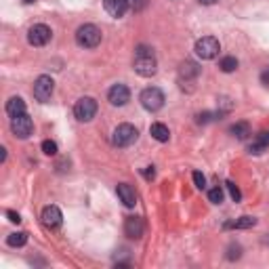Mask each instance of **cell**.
Segmentation results:
<instances>
[{"label": "cell", "instance_id": "cell-3", "mask_svg": "<svg viewBox=\"0 0 269 269\" xmlns=\"http://www.w3.org/2000/svg\"><path fill=\"white\" fill-rule=\"evenodd\" d=\"M137 139H139V131L133 124H120V126H116L114 135H111V143L116 147H129Z\"/></svg>", "mask_w": 269, "mask_h": 269}, {"label": "cell", "instance_id": "cell-14", "mask_svg": "<svg viewBox=\"0 0 269 269\" xmlns=\"http://www.w3.org/2000/svg\"><path fill=\"white\" fill-rule=\"evenodd\" d=\"M116 191H118V198H120V202L124 206L133 208L137 204V194H135V189L129 185V183H120V185L116 187Z\"/></svg>", "mask_w": 269, "mask_h": 269}, {"label": "cell", "instance_id": "cell-26", "mask_svg": "<svg viewBox=\"0 0 269 269\" xmlns=\"http://www.w3.org/2000/svg\"><path fill=\"white\" fill-rule=\"evenodd\" d=\"M225 187H227V191H229V196H232L234 202H240V200H242V194H240V189L236 187L234 181H227V183H225Z\"/></svg>", "mask_w": 269, "mask_h": 269}, {"label": "cell", "instance_id": "cell-35", "mask_svg": "<svg viewBox=\"0 0 269 269\" xmlns=\"http://www.w3.org/2000/svg\"><path fill=\"white\" fill-rule=\"evenodd\" d=\"M23 3H25V5H32V3H34V0H23Z\"/></svg>", "mask_w": 269, "mask_h": 269}, {"label": "cell", "instance_id": "cell-24", "mask_svg": "<svg viewBox=\"0 0 269 269\" xmlns=\"http://www.w3.org/2000/svg\"><path fill=\"white\" fill-rule=\"evenodd\" d=\"M223 198H225V194H223L221 187H212V189L208 191V200H210L212 204H221V202H223Z\"/></svg>", "mask_w": 269, "mask_h": 269}, {"label": "cell", "instance_id": "cell-19", "mask_svg": "<svg viewBox=\"0 0 269 269\" xmlns=\"http://www.w3.org/2000/svg\"><path fill=\"white\" fill-rule=\"evenodd\" d=\"M229 133L234 137H238V139H246L250 135V126H248V122H236L229 129Z\"/></svg>", "mask_w": 269, "mask_h": 269}, {"label": "cell", "instance_id": "cell-4", "mask_svg": "<svg viewBox=\"0 0 269 269\" xmlns=\"http://www.w3.org/2000/svg\"><path fill=\"white\" fill-rule=\"evenodd\" d=\"M139 101H141V105H143L147 111H158V109L164 107L166 99H164V93L158 87H149V89H145L143 93H141Z\"/></svg>", "mask_w": 269, "mask_h": 269}, {"label": "cell", "instance_id": "cell-8", "mask_svg": "<svg viewBox=\"0 0 269 269\" xmlns=\"http://www.w3.org/2000/svg\"><path fill=\"white\" fill-rule=\"evenodd\" d=\"M51 36H53V32H51L49 25L36 23V25L30 27V32H27V42H30L32 47H45L51 40Z\"/></svg>", "mask_w": 269, "mask_h": 269}, {"label": "cell", "instance_id": "cell-31", "mask_svg": "<svg viewBox=\"0 0 269 269\" xmlns=\"http://www.w3.org/2000/svg\"><path fill=\"white\" fill-rule=\"evenodd\" d=\"M143 7H145V0H133V9L135 11H141Z\"/></svg>", "mask_w": 269, "mask_h": 269}, {"label": "cell", "instance_id": "cell-9", "mask_svg": "<svg viewBox=\"0 0 269 269\" xmlns=\"http://www.w3.org/2000/svg\"><path fill=\"white\" fill-rule=\"evenodd\" d=\"M53 89H55V82L51 76H38L36 82H34V97L38 99V101L47 103L51 95H53Z\"/></svg>", "mask_w": 269, "mask_h": 269}, {"label": "cell", "instance_id": "cell-20", "mask_svg": "<svg viewBox=\"0 0 269 269\" xmlns=\"http://www.w3.org/2000/svg\"><path fill=\"white\" fill-rule=\"evenodd\" d=\"M27 242V234L25 232H15V234H11L7 238V244L13 246V248H19V246H25Z\"/></svg>", "mask_w": 269, "mask_h": 269}, {"label": "cell", "instance_id": "cell-30", "mask_svg": "<svg viewBox=\"0 0 269 269\" xmlns=\"http://www.w3.org/2000/svg\"><path fill=\"white\" fill-rule=\"evenodd\" d=\"M7 217H9V221H11V223H19V221H21V217L17 215L15 210H9V212H7Z\"/></svg>", "mask_w": 269, "mask_h": 269}, {"label": "cell", "instance_id": "cell-33", "mask_svg": "<svg viewBox=\"0 0 269 269\" xmlns=\"http://www.w3.org/2000/svg\"><path fill=\"white\" fill-rule=\"evenodd\" d=\"M198 3H200V5H215L217 0H198Z\"/></svg>", "mask_w": 269, "mask_h": 269}, {"label": "cell", "instance_id": "cell-1", "mask_svg": "<svg viewBox=\"0 0 269 269\" xmlns=\"http://www.w3.org/2000/svg\"><path fill=\"white\" fill-rule=\"evenodd\" d=\"M133 69L143 76V78H149L156 74V69H158V61H156V55L149 47L145 45H139L137 51H135V59H133Z\"/></svg>", "mask_w": 269, "mask_h": 269}, {"label": "cell", "instance_id": "cell-32", "mask_svg": "<svg viewBox=\"0 0 269 269\" xmlns=\"http://www.w3.org/2000/svg\"><path fill=\"white\" fill-rule=\"evenodd\" d=\"M261 82H263V84H267V87H269V69H265V72L261 74Z\"/></svg>", "mask_w": 269, "mask_h": 269}, {"label": "cell", "instance_id": "cell-27", "mask_svg": "<svg viewBox=\"0 0 269 269\" xmlns=\"http://www.w3.org/2000/svg\"><path fill=\"white\" fill-rule=\"evenodd\" d=\"M42 151H45L47 156H57V143L55 141H42Z\"/></svg>", "mask_w": 269, "mask_h": 269}, {"label": "cell", "instance_id": "cell-7", "mask_svg": "<svg viewBox=\"0 0 269 269\" xmlns=\"http://www.w3.org/2000/svg\"><path fill=\"white\" fill-rule=\"evenodd\" d=\"M11 131L17 139H27L34 133V122L27 114H19L11 118Z\"/></svg>", "mask_w": 269, "mask_h": 269}, {"label": "cell", "instance_id": "cell-11", "mask_svg": "<svg viewBox=\"0 0 269 269\" xmlns=\"http://www.w3.org/2000/svg\"><path fill=\"white\" fill-rule=\"evenodd\" d=\"M40 219H42V225H45L47 229H57L63 223V215H61V210L57 206H47L45 210H42Z\"/></svg>", "mask_w": 269, "mask_h": 269}, {"label": "cell", "instance_id": "cell-23", "mask_svg": "<svg viewBox=\"0 0 269 269\" xmlns=\"http://www.w3.org/2000/svg\"><path fill=\"white\" fill-rule=\"evenodd\" d=\"M223 111H204V114H198V124H206V122H212L215 118H221Z\"/></svg>", "mask_w": 269, "mask_h": 269}, {"label": "cell", "instance_id": "cell-28", "mask_svg": "<svg viewBox=\"0 0 269 269\" xmlns=\"http://www.w3.org/2000/svg\"><path fill=\"white\" fill-rule=\"evenodd\" d=\"M191 177H194V183H196V187H198V189H204V187H206V177H204L200 171H196Z\"/></svg>", "mask_w": 269, "mask_h": 269}, {"label": "cell", "instance_id": "cell-12", "mask_svg": "<svg viewBox=\"0 0 269 269\" xmlns=\"http://www.w3.org/2000/svg\"><path fill=\"white\" fill-rule=\"evenodd\" d=\"M143 232H145L143 219L141 217H126V221H124V234L126 236L133 238V240H139L141 236H143Z\"/></svg>", "mask_w": 269, "mask_h": 269}, {"label": "cell", "instance_id": "cell-10", "mask_svg": "<svg viewBox=\"0 0 269 269\" xmlns=\"http://www.w3.org/2000/svg\"><path fill=\"white\" fill-rule=\"evenodd\" d=\"M107 101L116 107H122L131 101V91L126 84H114L109 91H107Z\"/></svg>", "mask_w": 269, "mask_h": 269}, {"label": "cell", "instance_id": "cell-21", "mask_svg": "<svg viewBox=\"0 0 269 269\" xmlns=\"http://www.w3.org/2000/svg\"><path fill=\"white\" fill-rule=\"evenodd\" d=\"M267 147H269V143H267V141H265V139H261V137L257 135V139H254V141H252V143H250L248 151H250V153H254V156H259V153L267 151Z\"/></svg>", "mask_w": 269, "mask_h": 269}, {"label": "cell", "instance_id": "cell-25", "mask_svg": "<svg viewBox=\"0 0 269 269\" xmlns=\"http://www.w3.org/2000/svg\"><path fill=\"white\" fill-rule=\"evenodd\" d=\"M229 261H238L240 257H242V246L240 244H229V248H227V254H225Z\"/></svg>", "mask_w": 269, "mask_h": 269}, {"label": "cell", "instance_id": "cell-22", "mask_svg": "<svg viewBox=\"0 0 269 269\" xmlns=\"http://www.w3.org/2000/svg\"><path fill=\"white\" fill-rule=\"evenodd\" d=\"M219 67H221V72L232 74V72H236V69H238V59L236 57H223Z\"/></svg>", "mask_w": 269, "mask_h": 269}, {"label": "cell", "instance_id": "cell-17", "mask_svg": "<svg viewBox=\"0 0 269 269\" xmlns=\"http://www.w3.org/2000/svg\"><path fill=\"white\" fill-rule=\"evenodd\" d=\"M7 114L13 118V116H19V114H25V101L21 97H11L7 101Z\"/></svg>", "mask_w": 269, "mask_h": 269}, {"label": "cell", "instance_id": "cell-2", "mask_svg": "<svg viewBox=\"0 0 269 269\" xmlns=\"http://www.w3.org/2000/svg\"><path fill=\"white\" fill-rule=\"evenodd\" d=\"M76 42L84 49H95L101 42V30L93 23H84L76 30Z\"/></svg>", "mask_w": 269, "mask_h": 269}, {"label": "cell", "instance_id": "cell-13", "mask_svg": "<svg viewBox=\"0 0 269 269\" xmlns=\"http://www.w3.org/2000/svg\"><path fill=\"white\" fill-rule=\"evenodd\" d=\"M103 7L111 17L120 19L126 15V11H129V0H103Z\"/></svg>", "mask_w": 269, "mask_h": 269}, {"label": "cell", "instance_id": "cell-18", "mask_svg": "<svg viewBox=\"0 0 269 269\" xmlns=\"http://www.w3.org/2000/svg\"><path fill=\"white\" fill-rule=\"evenodd\" d=\"M254 225H257V219H254V217H240L238 221L225 223V227H234V229H248V227H254Z\"/></svg>", "mask_w": 269, "mask_h": 269}, {"label": "cell", "instance_id": "cell-34", "mask_svg": "<svg viewBox=\"0 0 269 269\" xmlns=\"http://www.w3.org/2000/svg\"><path fill=\"white\" fill-rule=\"evenodd\" d=\"M0 151H3V153H0V162H5V160H7V149L3 147V149H0Z\"/></svg>", "mask_w": 269, "mask_h": 269}, {"label": "cell", "instance_id": "cell-15", "mask_svg": "<svg viewBox=\"0 0 269 269\" xmlns=\"http://www.w3.org/2000/svg\"><path fill=\"white\" fill-rule=\"evenodd\" d=\"M198 74H200V67H198L196 61H183L179 67L181 80H194V78H198Z\"/></svg>", "mask_w": 269, "mask_h": 269}, {"label": "cell", "instance_id": "cell-6", "mask_svg": "<svg viewBox=\"0 0 269 269\" xmlns=\"http://www.w3.org/2000/svg\"><path fill=\"white\" fill-rule=\"evenodd\" d=\"M97 114V101L93 97H82L76 101L74 105V116L80 120V122H91Z\"/></svg>", "mask_w": 269, "mask_h": 269}, {"label": "cell", "instance_id": "cell-36", "mask_svg": "<svg viewBox=\"0 0 269 269\" xmlns=\"http://www.w3.org/2000/svg\"><path fill=\"white\" fill-rule=\"evenodd\" d=\"M265 242H267V244H269V238H267V240H265Z\"/></svg>", "mask_w": 269, "mask_h": 269}, {"label": "cell", "instance_id": "cell-16", "mask_svg": "<svg viewBox=\"0 0 269 269\" xmlns=\"http://www.w3.org/2000/svg\"><path fill=\"white\" fill-rule=\"evenodd\" d=\"M149 133H151V137L156 141H160V143H166V141L171 139V131H168V126L162 124V122H153L149 126Z\"/></svg>", "mask_w": 269, "mask_h": 269}, {"label": "cell", "instance_id": "cell-29", "mask_svg": "<svg viewBox=\"0 0 269 269\" xmlns=\"http://www.w3.org/2000/svg\"><path fill=\"white\" fill-rule=\"evenodd\" d=\"M143 177H145L147 181H151V179L156 177V168H153V166H145V168H143Z\"/></svg>", "mask_w": 269, "mask_h": 269}, {"label": "cell", "instance_id": "cell-5", "mask_svg": "<svg viewBox=\"0 0 269 269\" xmlns=\"http://www.w3.org/2000/svg\"><path fill=\"white\" fill-rule=\"evenodd\" d=\"M196 55L200 59H215L219 51H221V45H219V40L215 36H204L196 42Z\"/></svg>", "mask_w": 269, "mask_h": 269}]
</instances>
